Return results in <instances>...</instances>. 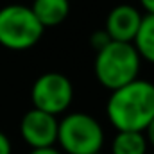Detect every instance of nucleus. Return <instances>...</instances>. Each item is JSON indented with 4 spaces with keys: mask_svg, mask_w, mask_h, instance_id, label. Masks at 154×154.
Returning a JSON list of instances; mask_svg holds the SVG:
<instances>
[{
    "mask_svg": "<svg viewBox=\"0 0 154 154\" xmlns=\"http://www.w3.org/2000/svg\"><path fill=\"white\" fill-rule=\"evenodd\" d=\"M106 113L116 131L143 133L154 118V84L145 79H134L111 91Z\"/></svg>",
    "mask_w": 154,
    "mask_h": 154,
    "instance_id": "nucleus-1",
    "label": "nucleus"
},
{
    "mask_svg": "<svg viewBox=\"0 0 154 154\" xmlns=\"http://www.w3.org/2000/svg\"><path fill=\"white\" fill-rule=\"evenodd\" d=\"M140 63L142 59L133 43L109 41L102 50L97 52L93 70L100 86L113 91L138 79Z\"/></svg>",
    "mask_w": 154,
    "mask_h": 154,
    "instance_id": "nucleus-2",
    "label": "nucleus"
},
{
    "mask_svg": "<svg viewBox=\"0 0 154 154\" xmlns=\"http://www.w3.org/2000/svg\"><path fill=\"white\" fill-rule=\"evenodd\" d=\"M45 32L31 7L9 4L0 9V45L7 50H29Z\"/></svg>",
    "mask_w": 154,
    "mask_h": 154,
    "instance_id": "nucleus-3",
    "label": "nucleus"
},
{
    "mask_svg": "<svg viewBox=\"0 0 154 154\" xmlns=\"http://www.w3.org/2000/svg\"><path fill=\"white\" fill-rule=\"evenodd\" d=\"M66 154H95L104 145V129L97 118L77 111L57 124V142Z\"/></svg>",
    "mask_w": 154,
    "mask_h": 154,
    "instance_id": "nucleus-4",
    "label": "nucleus"
},
{
    "mask_svg": "<svg viewBox=\"0 0 154 154\" xmlns=\"http://www.w3.org/2000/svg\"><path fill=\"white\" fill-rule=\"evenodd\" d=\"M32 108L57 116L65 113L74 100L72 81L59 72H47L34 81L31 88Z\"/></svg>",
    "mask_w": 154,
    "mask_h": 154,
    "instance_id": "nucleus-5",
    "label": "nucleus"
},
{
    "mask_svg": "<svg viewBox=\"0 0 154 154\" xmlns=\"http://www.w3.org/2000/svg\"><path fill=\"white\" fill-rule=\"evenodd\" d=\"M57 116L32 108L20 120V134L31 149L54 147L57 142Z\"/></svg>",
    "mask_w": 154,
    "mask_h": 154,
    "instance_id": "nucleus-6",
    "label": "nucleus"
},
{
    "mask_svg": "<svg viewBox=\"0 0 154 154\" xmlns=\"http://www.w3.org/2000/svg\"><path fill=\"white\" fill-rule=\"evenodd\" d=\"M142 13L131 5V4H118L115 5L106 18L104 31L111 41H124V43H133V39L138 32V27L142 23Z\"/></svg>",
    "mask_w": 154,
    "mask_h": 154,
    "instance_id": "nucleus-7",
    "label": "nucleus"
},
{
    "mask_svg": "<svg viewBox=\"0 0 154 154\" xmlns=\"http://www.w3.org/2000/svg\"><path fill=\"white\" fill-rule=\"evenodd\" d=\"M31 11L43 25V29L57 27L70 14V0H34Z\"/></svg>",
    "mask_w": 154,
    "mask_h": 154,
    "instance_id": "nucleus-8",
    "label": "nucleus"
},
{
    "mask_svg": "<svg viewBox=\"0 0 154 154\" xmlns=\"http://www.w3.org/2000/svg\"><path fill=\"white\" fill-rule=\"evenodd\" d=\"M147 149L145 134L138 131H116L111 142V154H149Z\"/></svg>",
    "mask_w": 154,
    "mask_h": 154,
    "instance_id": "nucleus-9",
    "label": "nucleus"
},
{
    "mask_svg": "<svg viewBox=\"0 0 154 154\" xmlns=\"http://www.w3.org/2000/svg\"><path fill=\"white\" fill-rule=\"evenodd\" d=\"M140 59H145L154 65V14H145L138 27V32L133 39Z\"/></svg>",
    "mask_w": 154,
    "mask_h": 154,
    "instance_id": "nucleus-10",
    "label": "nucleus"
},
{
    "mask_svg": "<svg viewBox=\"0 0 154 154\" xmlns=\"http://www.w3.org/2000/svg\"><path fill=\"white\" fill-rule=\"evenodd\" d=\"M109 41H111V38L108 36V32H106L104 29H99V31L91 32V36H90V45H91V48H93L95 52L102 50Z\"/></svg>",
    "mask_w": 154,
    "mask_h": 154,
    "instance_id": "nucleus-11",
    "label": "nucleus"
},
{
    "mask_svg": "<svg viewBox=\"0 0 154 154\" xmlns=\"http://www.w3.org/2000/svg\"><path fill=\"white\" fill-rule=\"evenodd\" d=\"M0 154H13V147H11V140L0 131Z\"/></svg>",
    "mask_w": 154,
    "mask_h": 154,
    "instance_id": "nucleus-12",
    "label": "nucleus"
},
{
    "mask_svg": "<svg viewBox=\"0 0 154 154\" xmlns=\"http://www.w3.org/2000/svg\"><path fill=\"white\" fill-rule=\"evenodd\" d=\"M143 134H145V140H147V143H149V145L154 149V118L149 122V125L145 127Z\"/></svg>",
    "mask_w": 154,
    "mask_h": 154,
    "instance_id": "nucleus-13",
    "label": "nucleus"
},
{
    "mask_svg": "<svg viewBox=\"0 0 154 154\" xmlns=\"http://www.w3.org/2000/svg\"><path fill=\"white\" fill-rule=\"evenodd\" d=\"M29 154H63V152L57 151L56 147H45V149H32Z\"/></svg>",
    "mask_w": 154,
    "mask_h": 154,
    "instance_id": "nucleus-14",
    "label": "nucleus"
},
{
    "mask_svg": "<svg viewBox=\"0 0 154 154\" xmlns=\"http://www.w3.org/2000/svg\"><path fill=\"white\" fill-rule=\"evenodd\" d=\"M140 4L147 11V14H154V0H140Z\"/></svg>",
    "mask_w": 154,
    "mask_h": 154,
    "instance_id": "nucleus-15",
    "label": "nucleus"
},
{
    "mask_svg": "<svg viewBox=\"0 0 154 154\" xmlns=\"http://www.w3.org/2000/svg\"><path fill=\"white\" fill-rule=\"evenodd\" d=\"M95 154H102V152H95Z\"/></svg>",
    "mask_w": 154,
    "mask_h": 154,
    "instance_id": "nucleus-16",
    "label": "nucleus"
},
{
    "mask_svg": "<svg viewBox=\"0 0 154 154\" xmlns=\"http://www.w3.org/2000/svg\"><path fill=\"white\" fill-rule=\"evenodd\" d=\"M151 154H154V152H151Z\"/></svg>",
    "mask_w": 154,
    "mask_h": 154,
    "instance_id": "nucleus-17",
    "label": "nucleus"
}]
</instances>
